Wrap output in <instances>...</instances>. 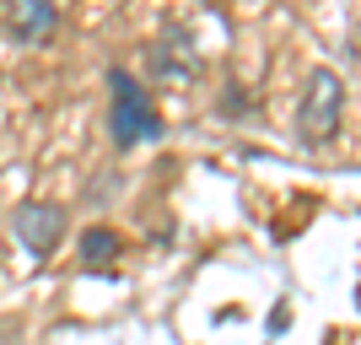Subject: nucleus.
Returning a JSON list of instances; mask_svg holds the SVG:
<instances>
[{
	"label": "nucleus",
	"instance_id": "nucleus-1",
	"mask_svg": "<svg viewBox=\"0 0 361 345\" xmlns=\"http://www.w3.org/2000/svg\"><path fill=\"white\" fill-rule=\"evenodd\" d=\"M340 119H345V81L340 71L318 65L302 87V103H297V135L302 146H329L340 135Z\"/></svg>",
	"mask_w": 361,
	"mask_h": 345
},
{
	"label": "nucleus",
	"instance_id": "nucleus-2",
	"mask_svg": "<svg viewBox=\"0 0 361 345\" xmlns=\"http://www.w3.org/2000/svg\"><path fill=\"white\" fill-rule=\"evenodd\" d=\"M108 92H114V108H108V130L119 146H146V140L162 135V114L151 103V92L140 87L135 75L108 71Z\"/></svg>",
	"mask_w": 361,
	"mask_h": 345
},
{
	"label": "nucleus",
	"instance_id": "nucleus-3",
	"mask_svg": "<svg viewBox=\"0 0 361 345\" xmlns=\"http://www.w3.org/2000/svg\"><path fill=\"white\" fill-rule=\"evenodd\" d=\"M11 232L32 259H49L65 238V210L49 205V200H22V205L11 210Z\"/></svg>",
	"mask_w": 361,
	"mask_h": 345
},
{
	"label": "nucleus",
	"instance_id": "nucleus-4",
	"mask_svg": "<svg viewBox=\"0 0 361 345\" xmlns=\"http://www.w3.org/2000/svg\"><path fill=\"white\" fill-rule=\"evenodd\" d=\"M54 22H60V11H54L49 0H16V6H6V28H11L16 44H38V38H49Z\"/></svg>",
	"mask_w": 361,
	"mask_h": 345
},
{
	"label": "nucleus",
	"instance_id": "nucleus-5",
	"mask_svg": "<svg viewBox=\"0 0 361 345\" xmlns=\"http://www.w3.org/2000/svg\"><path fill=\"white\" fill-rule=\"evenodd\" d=\"M146 60H151V71L162 75V81H189V75H195V49H189L183 32H173V38H162V44H151Z\"/></svg>",
	"mask_w": 361,
	"mask_h": 345
},
{
	"label": "nucleus",
	"instance_id": "nucleus-6",
	"mask_svg": "<svg viewBox=\"0 0 361 345\" xmlns=\"http://www.w3.org/2000/svg\"><path fill=\"white\" fill-rule=\"evenodd\" d=\"M114 259H119V238H114L108 226H87V232H81V265L103 270V265H114Z\"/></svg>",
	"mask_w": 361,
	"mask_h": 345
},
{
	"label": "nucleus",
	"instance_id": "nucleus-7",
	"mask_svg": "<svg viewBox=\"0 0 361 345\" xmlns=\"http://www.w3.org/2000/svg\"><path fill=\"white\" fill-rule=\"evenodd\" d=\"M243 108H248V103H243V87H226V97H221V114H232V119H238Z\"/></svg>",
	"mask_w": 361,
	"mask_h": 345
}]
</instances>
